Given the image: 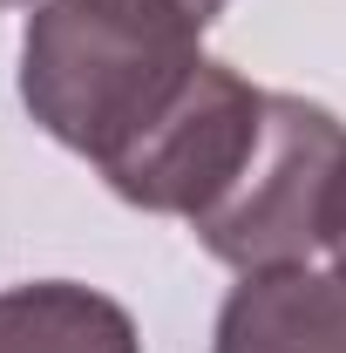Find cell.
Listing matches in <instances>:
<instances>
[{"label": "cell", "instance_id": "cell-7", "mask_svg": "<svg viewBox=\"0 0 346 353\" xmlns=\"http://www.w3.org/2000/svg\"><path fill=\"white\" fill-rule=\"evenodd\" d=\"M176 7H183V14L197 21V28H211V21L224 14V7H231V0H176Z\"/></svg>", "mask_w": 346, "mask_h": 353}, {"label": "cell", "instance_id": "cell-5", "mask_svg": "<svg viewBox=\"0 0 346 353\" xmlns=\"http://www.w3.org/2000/svg\"><path fill=\"white\" fill-rule=\"evenodd\" d=\"M0 353H143L136 319L75 279H34L0 292Z\"/></svg>", "mask_w": 346, "mask_h": 353}, {"label": "cell", "instance_id": "cell-1", "mask_svg": "<svg viewBox=\"0 0 346 353\" xmlns=\"http://www.w3.org/2000/svg\"><path fill=\"white\" fill-rule=\"evenodd\" d=\"M197 34L176 0H41L21 41V102L109 176L190 95L211 61Z\"/></svg>", "mask_w": 346, "mask_h": 353}, {"label": "cell", "instance_id": "cell-3", "mask_svg": "<svg viewBox=\"0 0 346 353\" xmlns=\"http://www.w3.org/2000/svg\"><path fill=\"white\" fill-rule=\"evenodd\" d=\"M265 95L252 88L231 61H204L190 95L163 116V130L143 150H130L116 170L102 176L123 204L156 211V218H204L217 197L238 183V170L252 163L265 130Z\"/></svg>", "mask_w": 346, "mask_h": 353}, {"label": "cell", "instance_id": "cell-2", "mask_svg": "<svg viewBox=\"0 0 346 353\" xmlns=\"http://www.w3.org/2000/svg\"><path fill=\"white\" fill-rule=\"evenodd\" d=\"M346 176V123L305 95H265V130L238 183L204 218H190L197 245L231 272H278L326 252L333 204Z\"/></svg>", "mask_w": 346, "mask_h": 353}, {"label": "cell", "instance_id": "cell-4", "mask_svg": "<svg viewBox=\"0 0 346 353\" xmlns=\"http://www.w3.org/2000/svg\"><path fill=\"white\" fill-rule=\"evenodd\" d=\"M211 353H346V272H245L217 306Z\"/></svg>", "mask_w": 346, "mask_h": 353}, {"label": "cell", "instance_id": "cell-8", "mask_svg": "<svg viewBox=\"0 0 346 353\" xmlns=\"http://www.w3.org/2000/svg\"><path fill=\"white\" fill-rule=\"evenodd\" d=\"M0 7H28V0H0Z\"/></svg>", "mask_w": 346, "mask_h": 353}, {"label": "cell", "instance_id": "cell-6", "mask_svg": "<svg viewBox=\"0 0 346 353\" xmlns=\"http://www.w3.org/2000/svg\"><path fill=\"white\" fill-rule=\"evenodd\" d=\"M326 252H333V272H346V176H340V204H333V231H326Z\"/></svg>", "mask_w": 346, "mask_h": 353}]
</instances>
